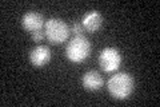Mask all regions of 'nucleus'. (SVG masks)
Returning <instances> with one entry per match:
<instances>
[{
  "instance_id": "obj_5",
  "label": "nucleus",
  "mask_w": 160,
  "mask_h": 107,
  "mask_svg": "<svg viewBox=\"0 0 160 107\" xmlns=\"http://www.w3.org/2000/svg\"><path fill=\"white\" fill-rule=\"evenodd\" d=\"M51 50H49L47 45H36V47H33L31 51H29V62L33 67H43V66H46L49 63V60H51Z\"/></svg>"
},
{
  "instance_id": "obj_9",
  "label": "nucleus",
  "mask_w": 160,
  "mask_h": 107,
  "mask_svg": "<svg viewBox=\"0 0 160 107\" xmlns=\"http://www.w3.org/2000/svg\"><path fill=\"white\" fill-rule=\"evenodd\" d=\"M69 29H71V32L75 35V36H82V35L84 34V31H86L80 22H75V23L72 24V27L69 28Z\"/></svg>"
},
{
  "instance_id": "obj_6",
  "label": "nucleus",
  "mask_w": 160,
  "mask_h": 107,
  "mask_svg": "<svg viewBox=\"0 0 160 107\" xmlns=\"http://www.w3.org/2000/svg\"><path fill=\"white\" fill-rule=\"evenodd\" d=\"M22 24L26 31L32 34L35 31H39V29H43L46 22H44V18L42 13H39L38 11H29L23 15Z\"/></svg>"
},
{
  "instance_id": "obj_4",
  "label": "nucleus",
  "mask_w": 160,
  "mask_h": 107,
  "mask_svg": "<svg viewBox=\"0 0 160 107\" xmlns=\"http://www.w3.org/2000/svg\"><path fill=\"white\" fill-rule=\"evenodd\" d=\"M122 54L115 47H106L99 55V66L104 72H113L122 64Z\"/></svg>"
},
{
  "instance_id": "obj_2",
  "label": "nucleus",
  "mask_w": 160,
  "mask_h": 107,
  "mask_svg": "<svg viewBox=\"0 0 160 107\" xmlns=\"http://www.w3.org/2000/svg\"><path fill=\"white\" fill-rule=\"evenodd\" d=\"M91 43L89 40L82 35V36H75L69 40V43L66 47V56L73 63L84 62L88 55L91 54Z\"/></svg>"
},
{
  "instance_id": "obj_8",
  "label": "nucleus",
  "mask_w": 160,
  "mask_h": 107,
  "mask_svg": "<svg viewBox=\"0 0 160 107\" xmlns=\"http://www.w3.org/2000/svg\"><path fill=\"white\" fill-rule=\"evenodd\" d=\"M82 86L88 91H98L102 88L103 86V78L100 72L95 70H89L87 72H84L82 76Z\"/></svg>"
},
{
  "instance_id": "obj_3",
  "label": "nucleus",
  "mask_w": 160,
  "mask_h": 107,
  "mask_svg": "<svg viewBox=\"0 0 160 107\" xmlns=\"http://www.w3.org/2000/svg\"><path fill=\"white\" fill-rule=\"evenodd\" d=\"M44 31H46V38L48 39L49 43L60 44L68 39L71 29L63 19L49 18L44 24Z\"/></svg>"
},
{
  "instance_id": "obj_10",
  "label": "nucleus",
  "mask_w": 160,
  "mask_h": 107,
  "mask_svg": "<svg viewBox=\"0 0 160 107\" xmlns=\"http://www.w3.org/2000/svg\"><path fill=\"white\" fill-rule=\"evenodd\" d=\"M31 36H32V40H33V42L39 43V42H42V40L46 38V31H44V29H39V31L32 32V34H31Z\"/></svg>"
},
{
  "instance_id": "obj_7",
  "label": "nucleus",
  "mask_w": 160,
  "mask_h": 107,
  "mask_svg": "<svg viewBox=\"0 0 160 107\" xmlns=\"http://www.w3.org/2000/svg\"><path fill=\"white\" fill-rule=\"evenodd\" d=\"M80 23H82V25L84 27L86 31L96 32L103 25V16H102V13L98 11H89L83 16Z\"/></svg>"
},
{
  "instance_id": "obj_1",
  "label": "nucleus",
  "mask_w": 160,
  "mask_h": 107,
  "mask_svg": "<svg viewBox=\"0 0 160 107\" xmlns=\"http://www.w3.org/2000/svg\"><path fill=\"white\" fill-rule=\"evenodd\" d=\"M107 88L112 98L124 100L129 98V95L133 93L135 80L128 72H118L108 79Z\"/></svg>"
}]
</instances>
